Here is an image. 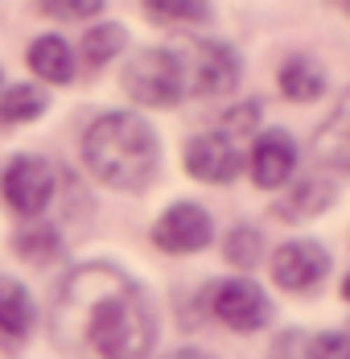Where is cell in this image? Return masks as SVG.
<instances>
[{"instance_id": "ac0fdd59", "label": "cell", "mask_w": 350, "mask_h": 359, "mask_svg": "<svg viewBox=\"0 0 350 359\" xmlns=\"http://www.w3.org/2000/svg\"><path fill=\"white\" fill-rule=\"evenodd\" d=\"M157 25H198L210 17L206 0H140Z\"/></svg>"}, {"instance_id": "6da1fadb", "label": "cell", "mask_w": 350, "mask_h": 359, "mask_svg": "<svg viewBox=\"0 0 350 359\" xmlns=\"http://www.w3.org/2000/svg\"><path fill=\"white\" fill-rule=\"evenodd\" d=\"M54 343L66 359H148L157 318L128 273L83 264L54 297Z\"/></svg>"}, {"instance_id": "ffe728a7", "label": "cell", "mask_w": 350, "mask_h": 359, "mask_svg": "<svg viewBox=\"0 0 350 359\" xmlns=\"http://www.w3.org/2000/svg\"><path fill=\"white\" fill-rule=\"evenodd\" d=\"M260 248H264V240H260V231H251V227H235V231L227 236V260L239 264V269H255Z\"/></svg>"}, {"instance_id": "ba28073f", "label": "cell", "mask_w": 350, "mask_h": 359, "mask_svg": "<svg viewBox=\"0 0 350 359\" xmlns=\"http://www.w3.org/2000/svg\"><path fill=\"white\" fill-rule=\"evenodd\" d=\"M186 83H194L198 95H227L239 87V54L227 41H202L194 50V62L186 67Z\"/></svg>"}, {"instance_id": "3957f363", "label": "cell", "mask_w": 350, "mask_h": 359, "mask_svg": "<svg viewBox=\"0 0 350 359\" xmlns=\"http://www.w3.org/2000/svg\"><path fill=\"white\" fill-rule=\"evenodd\" d=\"M124 91L144 104V108H174L177 100L186 95V62L177 58L174 50L157 46V50H140L124 62Z\"/></svg>"}, {"instance_id": "7402d4cb", "label": "cell", "mask_w": 350, "mask_h": 359, "mask_svg": "<svg viewBox=\"0 0 350 359\" xmlns=\"http://www.w3.org/2000/svg\"><path fill=\"white\" fill-rule=\"evenodd\" d=\"M309 359H350V339L342 334V330H326V334L314 339Z\"/></svg>"}, {"instance_id": "603a6c76", "label": "cell", "mask_w": 350, "mask_h": 359, "mask_svg": "<svg viewBox=\"0 0 350 359\" xmlns=\"http://www.w3.org/2000/svg\"><path fill=\"white\" fill-rule=\"evenodd\" d=\"M165 359H210L206 351H198V347H181V351H169Z\"/></svg>"}, {"instance_id": "44dd1931", "label": "cell", "mask_w": 350, "mask_h": 359, "mask_svg": "<svg viewBox=\"0 0 350 359\" xmlns=\"http://www.w3.org/2000/svg\"><path fill=\"white\" fill-rule=\"evenodd\" d=\"M104 4L107 0H37V8L58 21H91L104 13Z\"/></svg>"}, {"instance_id": "cb8c5ba5", "label": "cell", "mask_w": 350, "mask_h": 359, "mask_svg": "<svg viewBox=\"0 0 350 359\" xmlns=\"http://www.w3.org/2000/svg\"><path fill=\"white\" fill-rule=\"evenodd\" d=\"M334 4H338V8H346V0H334Z\"/></svg>"}, {"instance_id": "7a4b0ae2", "label": "cell", "mask_w": 350, "mask_h": 359, "mask_svg": "<svg viewBox=\"0 0 350 359\" xmlns=\"http://www.w3.org/2000/svg\"><path fill=\"white\" fill-rule=\"evenodd\" d=\"M83 161H87V170L104 186L136 194V190H144L148 182L157 178L161 144H157V133L140 116H132V111H107L83 137Z\"/></svg>"}, {"instance_id": "4fadbf2b", "label": "cell", "mask_w": 350, "mask_h": 359, "mask_svg": "<svg viewBox=\"0 0 350 359\" xmlns=\"http://www.w3.org/2000/svg\"><path fill=\"white\" fill-rule=\"evenodd\" d=\"M280 91H284V100H293V104H309L317 100L321 91H326V71L317 67L314 58H305V54H293L276 74Z\"/></svg>"}, {"instance_id": "d6986e66", "label": "cell", "mask_w": 350, "mask_h": 359, "mask_svg": "<svg viewBox=\"0 0 350 359\" xmlns=\"http://www.w3.org/2000/svg\"><path fill=\"white\" fill-rule=\"evenodd\" d=\"M13 248H17V256H25V260H34V264H46V260L58 256L62 240H58L54 227H46V223H29L25 231L13 236Z\"/></svg>"}, {"instance_id": "30bf717a", "label": "cell", "mask_w": 350, "mask_h": 359, "mask_svg": "<svg viewBox=\"0 0 350 359\" xmlns=\"http://www.w3.org/2000/svg\"><path fill=\"white\" fill-rule=\"evenodd\" d=\"M247 165H251V182H255V186L276 190V186H284V182L293 178V170H297V144H293L288 133L268 128V133L255 137Z\"/></svg>"}, {"instance_id": "5b68a950", "label": "cell", "mask_w": 350, "mask_h": 359, "mask_svg": "<svg viewBox=\"0 0 350 359\" xmlns=\"http://www.w3.org/2000/svg\"><path fill=\"white\" fill-rule=\"evenodd\" d=\"M210 240H214V223H210V215L198 203H174L153 223V244L161 252H174V256L206 248Z\"/></svg>"}, {"instance_id": "e0dca14e", "label": "cell", "mask_w": 350, "mask_h": 359, "mask_svg": "<svg viewBox=\"0 0 350 359\" xmlns=\"http://www.w3.org/2000/svg\"><path fill=\"white\" fill-rule=\"evenodd\" d=\"M46 91L41 87H29V83H17L0 95V124H29L46 111Z\"/></svg>"}, {"instance_id": "277c9868", "label": "cell", "mask_w": 350, "mask_h": 359, "mask_svg": "<svg viewBox=\"0 0 350 359\" xmlns=\"http://www.w3.org/2000/svg\"><path fill=\"white\" fill-rule=\"evenodd\" d=\"M58 190L54 165L41 157H13L4 170V203L17 215H41Z\"/></svg>"}, {"instance_id": "7c38bea8", "label": "cell", "mask_w": 350, "mask_h": 359, "mask_svg": "<svg viewBox=\"0 0 350 359\" xmlns=\"http://www.w3.org/2000/svg\"><path fill=\"white\" fill-rule=\"evenodd\" d=\"M29 71L46 83H70L74 79V50L66 37L58 34H41L29 46Z\"/></svg>"}, {"instance_id": "52a82bcc", "label": "cell", "mask_w": 350, "mask_h": 359, "mask_svg": "<svg viewBox=\"0 0 350 359\" xmlns=\"http://www.w3.org/2000/svg\"><path fill=\"white\" fill-rule=\"evenodd\" d=\"M326 273H330V256H326V248L314 244V240H288V244L272 256V277H276V285L288 289V293L314 289Z\"/></svg>"}, {"instance_id": "9a60e30c", "label": "cell", "mask_w": 350, "mask_h": 359, "mask_svg": "<svg viewBox=\"0 0 350 359\" xmlns=\"http://www.w3.org/2000/svg\"><path fill=\"white\" fill-rule=\"evenodd\" d=\"M314 149L317 157L326 161V165H334V170H346L350 165V137H346V104H338V108L330 111V120L317 128L314 137Z\"/></svg>"}, {"instance_id": "2e32d148", "label": "cell", "mask_w": 350, "mask_h": 359, "mask_svg": "<svg viewBox=\"0 0 350 359\" xmlns=\"http://www.w3.org/2000/svg\"><path fill=\"white\" fill-rule=\"evenodd\" d=\"M128 46V34H124V25H115V21H104V25H91L87 34H83V62L91 67V71H99L107 67L120 50Z\"/></svg>"}, {"instance_id": "5bb4252c", "label": "cell", "mask_w": 350, "mask_h": 359, "mask_svg": "<svg viewBox=\"0 0 350 359\" xmlns=\"http://www.w3.org/2000/svg\"><path fill=\"white\" fill-rule=\"evenodd\" d=\"M29 326H34V302H29L25 285L0 277V334L21 339V334H29Z\"/></svg>"}, {"instance_id": "8fae6325", "label": "cell", "mask_w": 350, "mask_h": 359, "mask_svg": "<svg viewBox=\"0 0 350 359\" xmlns=\"http://www.w3.org/2000/svg\"><path fill=\"white\" fill-rule=\"evenodd\" d=\"M334 194H338V186H334L330 178H305L276 203V215L293 219V223L314 219V215H321V211L334 207Z\"/></svg>"}, {"instance_id": "9c48e42d", "label": "cell", "mask_w": 350, "mask_h": 359, "mask_svg": "<svg viewBox=\"0 0 350 359\" xmlns=\"http://www.w3.org/2000/svg\"><path fill=\"white\" fill-rule=\"evenodd\" d=\"M210 302H214V314L231 326V330H260V326L268 323V314H272L268 297L251 285V281H239V277L235 281H218Z\"/></svg>"}, {"instance_id": "8992f818", "label": "cell", "mask_w": 350, "mask_h": 359, "mask_svg": "<svg viewBox=\"0 0 350 359\" xmlns=\"http://www.w3.org/2000/svg\"><path fill=\"white\" fill-rule=\"evenodd\" d=\"M181 161H186V170L194 178L210 182V186H223V182H231L244 170V157H239V149H235V141L227 133H202V137H194V141L186 144Z\"/></svg>"}]
</instances>
